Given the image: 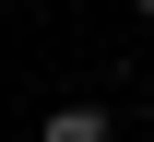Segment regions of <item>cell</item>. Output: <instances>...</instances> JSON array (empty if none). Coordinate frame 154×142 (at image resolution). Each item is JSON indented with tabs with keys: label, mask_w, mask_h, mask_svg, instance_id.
I'll return each mask as SVG.
<instances>
[{
	"label": "cell",
	"mask_w": 154,
	"mask_h": 142,
	"mask_svg": "<svg viewBox=\"0 0 154 142\" xmlns=\"http://www.w3.org/2000/svg\"><path fill=\"white\" fill-rule=\"evenodd\" d=\"M36 142H107V107H48Z\"/></svg>",
	"instance_id": "cell-1"
},
{
	"label": "cell",
	"mask_w": 154,
	"mask_h": 142,
	"mask_svg": "<svg viewBox=\"0 0 154 142\" xmlns=\"http://www.w3.org/2000/svg\"><path fill=\"white\" fill-rule=\"evenodd\" d=\"M131 12H142V24H154V0H131Z\"/></svg>",
	"instance_id": "cell-2"
}]
</instances>
